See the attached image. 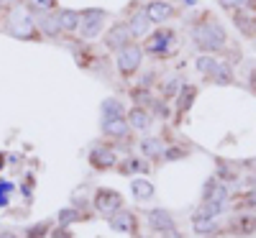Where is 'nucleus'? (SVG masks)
I'll return each instance as SVG.
<instances>
[{
  "label": "nucleus",
  "instance_id": "1",
  "mask_svg": "<svg viewBox=\"0 0 256 238\" xmlns=\"http://www.w3.org/2000/svg\"><path fill=\"white\" fill-rule=\"evenodd\" d=\"M8 34L20 38V41H38L41 31L36 26V16H31V10H26L24 6H16L10 18H8Z\"/></svg>",
  "mask_w": 256,
  "mask_h": 238
},
{
  "label": "nucleus",
  "instance_id": "2",
  "mask_svg": "<svg viewBox=\"0 0 256 238\" xmlns=\"http://www.w3.org/2000/svg\"><path fill=\"white\" fill-rule=\"evenodd\" d=\"M192 36H195V41L205 52H220V49H226V31L218 24H200V26L192 28Z\"/></svg>",
  "mask_w": 256,
  "mask_h": 238
},
{
  "label": "nucleus",
  "instance_id": "3",
  "mask_svg": "<svg viewBox=\"0 0 256 238\" xmlns=\"http://www.w3.org/2000/svg\"><path fill=\"white\" fill-rule=\"evenodd\" d=\"M105 18H108V13L100 10V8H90V10H82V20H80V34L82 38H95L100 36L102 26H105Z\"/></svg>",
  "mask_w": 256,
  "mask_h": 238
},
{
  "label": "nucleus",
  "instance_id": "4",
  "mask_svg": "<svg viewBox=\"0 0 256 238\" xmlns=\"http://www.w3.org/2000/svg\"><path fill=\"white\" fill-rule=\"evenodd\" d=\"M118 72L123 74V77H131L134 72H138V67H141V62H144V52H141V46H136V44H128L126 49H120L118 52Z\"/></svg>",
  "mask_w": 256,
  "mask_h": 238
},
{
  "label": "nucleus",
  "instance_id": "5",
  "mask_svg": "<svg viewBox=\"0 0 256 238\" xmlns=\"http://www.w3.org/2000/svg\"><path fill=\"white\" fill-rule=\"evenodd\" d=\"M172 44H174V31L162 28V31H156V34L148 36V41H146L144 49H146L148 54H154V56H164V54H169Z\"/></svg>",
  "mask_w": 256,
  "mask_h": 238
},
{
  "label": "nucleus",
  "instance_id": "6",
  "mask_svg": "<svg viewBox=\"0 0 256 238\" xmlns=\"http://www.w3.org/2000/svg\"><path fill=\"white\" fill-rule=\"evenodd\" d=\"M131 31H128V24H116L108 34H105V46L113 49V52H120L131 44Z\"/></svg>",
  "mask_w": 256,
  "mask_h": 238
},
{
  "label": "nucleus",
  "instance_id": "7",
  "mask_svg": "<svg viewBox=\"0 0 256 238\" xmlns=\"http://www.w3.org/2000/svg\"><path fill=\"white\" fill-rule=\"evenodd\" d=\"M146 16H148V20L152 24H164V20H169L174 16V8L166 3V0H152V3L146 6V10H144Z\"/></svg>",
  "mask_w": 256,
  "mask_h": 238
},
{
  "label": "nucleus",
  "instance_id": "8",
  "mask_svg": "<svg viewBox=\"0 0 256 238\" xmlns=\"http://www.w3.org/2000/svg\"><path fill=\"white\" fill-rule=\"evenodd\" d=\"M95 205H98V210H100L102 215H113V212H118V210H120L123 200H120V194H118V192H110V190H102V192L98 194V200H95Z\"/></svg>",
  "mask_w": 256,
  "mask_h": 238
},
{
  "label": "nucleus",
  "instance_id": "9",
  "mask_svg": "<svg viewBox=\"0 0 256 238\" xmlns=\"http://www.w3.org/2000/svg\"><path fill=\"white\" fill-rule=\"evenodd\" d=\"M80 20H82V13H80V10L64 8V10L56 13V24H59L62 34H74V31H80Z\"/></svg>",
  "mask_w": 256,
  "mask_h": 238
},
{
  "label": "nucleus",
  "instance_id": "10",
  "mask_svg": "<svg viewBox=\"0 0 256 238\" xmlns=\"http://www.w3.org/2000/svg\"><path fill=\"white\" fill-rule=\"evenodd\" d=\"M128 31H131L134 38H144V36H148V31H152V20H148V16L141 10L128 20Z\"/></svg>",
  "mask_w": 256,
  "mask_h": 238
},
{
  "label": "nucleus",
  "instance_id": "11",
  "mask_svg": "<svg viewBox=\"0 0 256 238\" xmlns=\"http://www.w3.org/2000/svg\"><path fill=\"white\" fill-rule=\"evenodd\" d=\"M36 26H38V31H41V36H52V38H56L59 34H62V28H59V24H56V16H49V13H38L36 16Z\"/></svg>",
  "mask_w": 256,
  "mask_h": 238
},
{
  "label": "nucleus",
  "instance_id": "12",
  "mask_svg": "<svg viewBox=\"0 0 256 238\" xmlns=\"http://www.w3.org/2000/svg\"><path fill=\"white\" fill-rule=\"evenodd\" d=\"M128 128H131V126H128L123 118H102V131L108 136H113V138H126Z\"/></svg>",
  "mask_w": 256,
  "mask_h": 238
},
{
  "label": "nucleus",
  "instance_id": "13",
  "mask_svg": "<svg viewBox=\"0 0 256 238\" xmlns=\"http://www.w3.org/2000/svg\"><path fill=\"white\" fill-rule=\"evenodd\" d=\"M148 226L156 228V230H172L174 220H172V215L164 212V210H152L148 212Z\"/></svg>",
  "mask_w": 256,
  "mask_h": 238
},
{
  "label": "nucleus",
  "instance_id": "14",
  "mask_svg": "<svg viewBox=\"0 0 256 238\" xmlns=\"http://www.w3.org/2000/svg\"><path fill=\"white\" fill-rule=\"evenodd\" d=\"M128 126L136 128V131H148V126H152V116L141 108H134L131 116H128Z\"/></svg>",
  "mask_w": 256,
  "mask_h": 238
},
{
  "label": "nucleus",
  "instance_id": "15",
  "mask_svg": "<svg viewBox=\"0 0 256 238\" xmlns=\"http://www.w3.org/2000/svg\"><path fill=\"white\" fill-rule=\"evenodd\" d=\"M118 159H116V154L110 148H95L92 151V164L95 166H113Z\"/></svg>",
  "mask_w": 256,
  "mask_h": 238
},
{
  "label": "nucleus",
  "instance_id": "16",
  "mask_svg": "<svg viewBox=\"0 0 256 238\" xmlns=\"http://www.w3.org/2000/svg\"><path fill=\"white\" fill-rule=\"evenodd\" d=\"M102 118H123V102L113 98L102 100Z\"/></svg>",
  "mask_w": 256,
  "mask_h": 238
},
{
  "label": "nucleus",
  "instance_id": "17",
  "mask_svg": "<svg viewBox=\"0 0 256 238\" xmlns=\"http://www.w3.org/2000/svg\"><path fill=\"white\" fill-rule=\"evenodd\" d=\"M110 226H113V230H118V233H128L134 228V218L128 212H118L116 218L110 220Z\"/></svg>",
  "mask_w": 256,
  "mask_h": 238
},
{
  "label": "nucleus",
  "instance_id": "18",
  "mask_svg": "<svg viewBox=\"0 0 256 238\" xmlns=\"http://www.w3.org/2000/svg\"><path fill=\"white\" fill-rule=\"evenodd\" d=\"M134 194H136L138 200H148L154 194V184L148 182V180H136L134 182Z\"/></svg>",
  "mask_w": 256,
  "mask_h": 238
},
{
  "label": "nucleus",
  "instance_id": "19",
  "mask_svg": "<svg viewBox=\"0 0 256 238\" xmlns=\"http://www.w3.org/2000/svg\"><path fill=\"white\" fill-rule=\"evenodd\" d=\"M141 151L146 156H162L164 154V144L156 141V138H146V141H141Z\"/></svg>",
  "mask_w": 256,
  "mask_h": 238
},
{
  "label": "nucleus",
  "instance_id": "20",
  "mask_svg": "<svg viewBox=\"0 0 256 238\" xmlns=\"http://www.w3.org/2000/svg\"><path fill=\"white\" fill-rule=\"evenodd\" d=\"M28 6L36 13H52V10H56V0H28Z\"/></svg>",
  "mask_w": 256,
  "mask_h": 238
},
{
  "label": "nucleus",
  "instance_id": "21",
  "mask_svg": "<svg viewBox=\"0 0 256 238\" xmlns=\"http://www.w3.org/2000/svg\"><path fill=\"white\" fill-rule=\"evenodd\" d=\"M195 95H198V90L192 88V84H184V88H182V95H180V108H182V110H187V108L192 105Z\"/></svg>",
  "mask_w": 256,
  "mask_h": 238
},
{
  "label": "nucleus",
  "instance_id": "22",
  "mask_svg": "<svg viewBox=\"0 0 256 238\" xmlns=\"http://www.w3.org/2000/svg\"><path fill=\"white\" fill-rule=\"evenodd\" d=\"M212 77H216L218 84H228V82H230V70L226 67L223 62H218V64H216V70H212Z\"/></svg>",
  "mask_w": 256,
  "mask_h": 238
},
{
  "label": "nucleus",
  "instance_id": "23",
  "mask_svg": "<svg viewBox=\"0 0 256 238\" xmlns=\"http://www.w3.org/2000/svg\"><path fill=\"white\" fill-rule=\"evenodd\" d=\"M216 59H212V56H200L198 59V70L202 72V74H212V70H216Z\"/></svg>",
  "mask_w": 256,
  "mask_h": 238
},
{
  "label": "nucleus",
  "instance_id": "24",
  "mask_svg": "<svg viewBox=\"0 0 256 238\" xmlns=\"http://www.w3.org/2000/svg\"><path fill=\"white\" fill-rule=\"evenodd\" d=\"M13 192V184L10 182H0V208L8 205V194Z\"/></svg>",
  "mask_w": 256,
  "mask_h": 238
},
{
  "label": "nucleus",
  "instance_id": "25",
  "mask_svg": "<svg viewBox=\"0 0 256 238\" xmlns=\"http://www.w3.org/2000/svg\"><path fill=\"white\" fill-rule=\"evenodd\" d=\"M80 218V215L74 212V210H64V212H59V223L62 226H70V223H74Z\"/></svg>",
  "mask_w": 256,
  "mask_h": 238
},
{
  "label": "nucleus",
  "instance_id": "26",
  "mask_svg": "<svg viewBox=\"0 0 256 238\" xmlns=\"http://www.w3.org/2000/svg\"><path fill=\"white\" fill-rule=\"evenodd\" d=\"M198 233H210V230H216V220H198V228H195Z\"/></svg>",
  "mask_w": 256,
  "mask_h": 238
},
{
  "label": "nucleus",
  "instance_id": "27",
  "mask_svg": "<svg viewBox=\"0 0 256 238\" xmlns=\"http://www.w3.org/2000/svg\"><path fill=\"white\" fill-rule=\"evenodd\" d=\"M246 3H248V0H220L223 8H244Z\"/></svg>",
  "mask_w": 256,
  "mask_h": 238
},
{
  "label": "nucleus",
  "instance_id": "28",
  "mask_svg": "<svg viewBox=\"0 0 256 238\" xmlns=\"http://www.w3.org/2000/svg\"><path fill=\"white\" fill-rule=\"evenodd\" d=\"M180 88V84H177V80H166V84H164V92L166 95H174V90Z\"/></svg>",
  "mask_w": 256,
  "mask_h": 238
},
{
  "label": "nucleus",
  "instance_id": "29",
  "mask_svg": "<svg viewBox=\"0 0 256 238\" xmlns=\"http://www.w3.org/2000/svg\"><path fill=\"white\" fill-rule=\"evenodd\" d=\"M134 98H136V102H144V105H148V102H152L148 92H134Z\"/></svg>",
  "mask_w": 256,
  "mask_h": 238
},
{
  "label": "nucleus",
  "instance_id": "30",
  "mask_svg": "<svg viewBox=\"0 0 256 238\" xmlns=\"http://www.w3.org/2000/svg\"><path fill=\"white\" fill-rule=\"evenodd\" d=\"M138 169H141V164H138V162H128V166H126L123 172H138Z\"/></svg>",
  "mask_w": 256,
  "mask_h": 238
},
{
  "label": "nucleus",
  "instance_id": "31",
  "mask_svg": "<svg viewBox=\"0 0 256 238\" xmlns=\"http://www.w3.org/2000/svg\"><path fill=\"white\" fill-rule=\"evenodd\" d=\"M20 3V0H0V6H10V8H16Z\"/></svg>",
  "mask_w": 256,
  "mask_h": 238
},
{
  "label": "nucleus",
  "instance_id": "32",
  "mask_svg": "<svg viewBox=\"0 0 256 238\" xmlns=\"http://www.w3.org/2000/svg\"><path fill=\"white\" fill-rule=\"evenodd\" d=\"M248 202H251V208H256V192H254L251 198H248Z\"/></svg>",
  "mask_w": 256,
  "mask_h": 238
},
{
  "label": "nucleus",
  "instance_id": "33",
  "mask_svg": "<svg viewBox=\"0 0 256 238\" xmlns=\"http://www.w3.org/2000/svg\"><path fill=\"white\" fill-rule=\"evenodd\" d=\"M3 166H6V156H3V154H0V169H3Z\"/></svg>",
  "mask_w": 256,
  "mask_h": 238
},
{
  "label": "nucleus",
  "instance_id": "34",
  "mask_svg": "<svg viewBox=\"0 0 256 238\" xmlns=\"http://www.w3.org/2000/svg\"><path fill=\"white\" fill-rule=\"evenodd\" d=\"M184 3H187V6H195V3H198V0H184Z\"/></svg>",
  "mask_w": 256,
  "mask_h": 238
},
{
  "label": "nucleus",
  "instance_id": "35",
  "mask_svg": "<svg viewBox=\"0 0 256 238\" xmlns=\"http://www.w3.org/2000/svg\"><path fill=\"white\" fill-rule=\"evenodd\" d=\"M0 238H16V236H10V233H6V236H0Z\"/></svg>",
  "mask_w": 256,
  "mask_h": 238
}]
</instances>
